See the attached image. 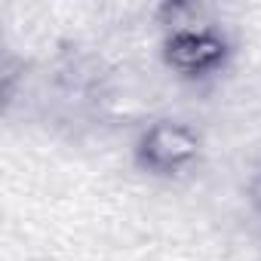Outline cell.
<instances>
[{
    "label": "cell",
    "instance_id": "6da1fadb",
    "mask_svg": "<svg viewBox=\"0 0 261 261\" xmlns=\"http://www.w3.org/2000/svg\"><path fill=\"white\" fill-rule=\"evenodd\" d=\"M136 163L157 178H181L203 160V139L185 120H154L136 139Z\"/></svg>",
    "mask_w": 261,
    "mask_h": 261
},
{
    "label": "cell",
    "instance_id": "7a4b0ae2",
    "mask_svg": "<svg viewBox=\"0 0 261 261\" xmlns=\"http://www.w3.org/2000/svg\"><path fill=\"white\" fill-rule=\"evenodd\" d=\"M227 59L230 40L212 22L169 28L163 37V62L181 77H209L221 71Z\"/></svg>",
    "mask_w": 261,
    "mask_h": 261
},
{
    "label": "cell",
    "instance_id": "3957f363",
    "mask_svg": "<svg viewBox=\"0 0 261 261\" xmlns=\"http://www.w3.org/2000/svg\"><path fill=\"white\" fill-rule=\"evenodd\" d=\"M249 203H252V209L261 215V172H255V178L249 181Z\"/></svg>",
    "mask_w": 261,
    "mask_h": 261
}]
</instances>
